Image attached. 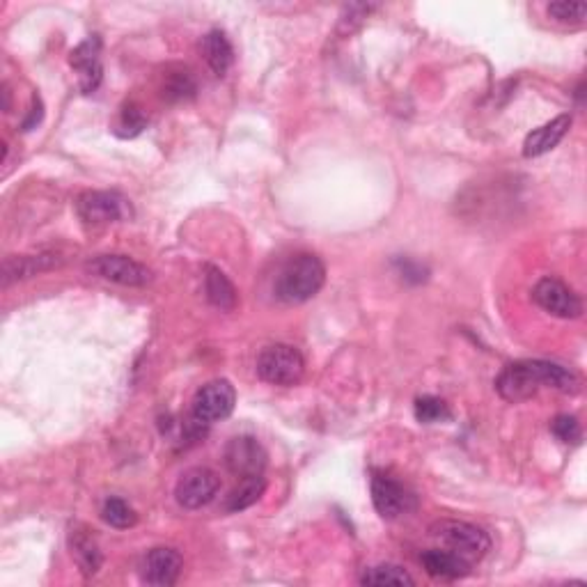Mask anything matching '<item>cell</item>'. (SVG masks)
<instances>
[{
    "mask_svg": "<svg viewBox=\"0 0 587 587\" xmlns=\"http://www.w3.org/2000/svg\"><path fill=\"white\" fill-rule=\"evenodd\" d=\"M542 388L574 395L581 388V379L569 367L551 363V360H519L507 365L496 379L498 395L507 402H526Z\"/></svg>",
    "mask_w": 587,
    "mask_h": 587,
    "instance_id": "6da1fadb",
    "label": "cell"
},
{
    "mask_svg": "<svg viewBox=\"0 0 587 587\" xmlns=\"http://www.w3.org/2000/svg\"><path fill=\"white\" fill-rule=\"evenodd\" d=\"M326 283V266L312 253H299L292 260H287L283 269L278 271L273 294L278 301L287 305H299L315 299L319 289Z\"/></svg>",
    "mask_w": 587,
    "mask_h": 587,
    "instance_id": "7a4b0ae2",
    "label": "cell"
},
{
    "mask_svg": "<svg viewBox=\"0 0 587 587\" xmlns=\"http://www.w3.org/2000/svg\"><path fill=\"white\" fill-rule=\"evenodd\" d=\"M429 535H432L436 542H441L443 549L457 553L459 558L468 560L471 565L477 560H482L491 549V537L487 535V532L468 521H457V519L436 521L434 526L429 528Z\"/></svg>",
    "mask_w": 587,
    "mask_h": 587,
    "instance_id": "3957f363",
    "label": "cell"
},
{
    "mask_svg": "<svg viewBox=\"0 0 587 587\" xmlns=\"http://www.w3.org/2000/svg\"><path fill=\"white\" fill-rule=\"evenodd\" d=\"M257 374L271 386H296L305 374V360L292 344H271L257 356Z\"/></svg>",
    "mask_w": 587,
    "mask_h": 587,
    "instance_id": "277c9868",
    "label": "cell"
},
{
    "mask_svg": "<svg viewBox=\"0 0 587 587\" xmlns=\"http://www.w3.org/2000/svg\"><path fill=\"white\" fill-rule=\"evenodd\" d=\"M76 211L78 218L85 225H92V228L117 221H129L133 216L131 202L115 191H88L78 195Z\"/></svg>",
    "mask_w": 587,
    "mask_h": 587,
    "instance_id": "5b68a950",
    "label": "cell"
},
{
    "mask_svg": "<svg viewBox=\"0 0 587 587\" xmlns=\"http://www.w3.org/2000/svg\"><path fill=\"white\" fill-rule=\"evenodd\" d=\"M370 487H372L374 510L379 512L381 519L395 521L399 519V516L416 510L418 505L416 493L406 489L402 482H397L395 477H390L388 473H379V471L374 473Z\"/></svg>",
    "mask_w": 587,
    "mask_h": 587,
    "instance_id": "8992f818",
    "label": "cell"
},
{
    "mask_svg": "<svg viewBox=\"0 0 587 587\" xmlns=\"http://www.w3.org/2000/svg\"><path fill=\"white\" fill-rule=\"evenodd\" d=\"M92 276L124 287H145L152 283V271L127 255H97L85 264Z\"/></svg>",
    "mask_w": 587,
    "mask_h": 587,
    "instance_id": "52a82bcc",
    "label": "cell"
},
{
    "mask_svg": "<svg viewBox=\"0 0 587 587\" xmlns=\"http://www.w3.org/2000/svg\"><path fill=\"white\" fill-rule=\"evenodd\" d=\"M237 404V390L228 379H214L202 386L193 397L191 416L214 425L218 420H225L234 411Z\"/></svg>",
    "mask_w": 587,
    "mask_h": 587,
    "instance_id": "ba28073f",
    "label": "cell"
},
{
    "mask_svg": "<svg viewBox=\"0 0 587 587\" xmlns=\"http://www.w3.org/2000/svg\"><path fill=\"white\" fill-rule=\"evenodd\" d=\"M532 301L544 312L560 319H578L583 315V301L574 289L558 278H542L532 287Z\"/></svg>",
    "mask_w": 587,
    "mask_h": 587,
    "instance_id": "9c48e42d",
    "label": "cell"
},
{
    "mask_svg": "<svg viewBox=\"0 0 587 587\" xmlns=\"http://www.w3.org/2000/svg\"><path fill=\"white\" fill-rule=\"evenodd\" d=\"M218 489H221V477L211 471V468L198 466L179 477L175 498L184 510H200V507L209 505L216 498Z\"/></svg>",
    "mask_w": 587,
    "mask_h": 587,
    "instance_id": "30bf717a",
    "label": "cell"
},
{
    "mask_svg": "<svg viewBox=\"0 0 587 587\" xmlns=\"http://www.w3.org/2000/svg\"><path fill=\"white\" fill-rule=\"evenodd\" d=\"M225 466L237 477L264 475L266 468V450L262 443L253 436H234L225 445Z\"/></svg>",
    "mask_w": 587,
    "mask_h": 587,
    "instance_id": "8fae6325",
    "label": "cell"
},
{
    "mask_svg": "<svg viewBox=\"0 0 587 587\" xmlns=\"http://www.w3.org/2000/svg\"><path fill=\"white\" fill-rule=\"evenodd\" d=\"M69 65L78 72V88L83 95H92L99 88L104 78V67H101V37L90 35L76 49L69 53Z\"/></svg>",
    "mask_w": 587,
    "mask_h": 587,
    "instance_id": "7c38bea8",
    "label": "cell"
},
{
    "mask_svg": "<svg viewBox=\"0 0 587 587\" xmlns=\"http://www.w3.org/2000/svg\"><path fill=\"white\" fill-rule=\"evenodd\" d=\"M184 560L179 551L168 549V546H159L145 555L143 569H140V578L147 585L154 587H170L177 583L179 574H182Z\"/></svg>",
    "mask_w": 587,
    "mask_h": 587,
    "instance_id": "4fadbf2b",
    "label": "cell"
},
{
    "mask_svg": "<svg viewBox=\"0 0 587 587\" xmlns=\"http://www.w3.org/2000/svg\"><path fill=\"white\" fill-rule=\"evenodd\" d=\"M69 549H72V558L76 562L78 571L85 578L97 576V571L104 565V555H101V549L97 544V539L92 537V532L76 523V526L69 528Z\"/></svg>",
    "mask_w": 587,
    "mask_h": 587,
    "instance_id": "5bb4252c",
    "label": "cell"
},
{
    "mask_svg": "<svg viewBox=\"0 0 587 587\" xmlns=\"http://www.w3.org/2000/svg\"><path fill=\"white\" fill-rule=\"evenodd\" d=\"M571 122H574L571 115L565 113L558 115L551 122H546L544 127L530 131L526 140H523V156H526V159H537V156H544L555 150V147L560 145V140L567 136Z\"/></svg>",
    "mask_w": 587,
    "mask_h": 587,
    "instance_id": "9a60e30c",
    "label": "cell"
},
{
    "mask_svg": "<svg viewBox=\"0 0 587 587\" xmlns=\"http://www.w3.org/2000/svg\"><path fill=\"white\" fill-rule=\"evenodd\" d=\"M422 569L427 571L432 578L438 581H459V578H466L471 574V562L459 558L457 553L448 549H432L420 555Z\"/></svg>",
    "mask_w": 587,
    "mask_h": 587,
    "instance_id": "2e32d148",
    "label": "cell"
},
{
    "mask_svg": "<svg viewBox=\"0 0 587 587\" xmlns=\"http://www.w3.org/2000/svg\"><path fill=\"white\" fill-rule=\"evenodd\" d=\"M62 260L56 253H39V255H23V257H7L3 262V287H10L17 280L33 278L37 273L51 271L60 266Z\"/></svg>",
    "mask_w": 587,
    "mask_h": 587,
    "instance_id": "e0dca14e",
    "label": "cell"
},
{
    "mask_svg": "<svg viewBox=\"0 0 587 587\" xmlns=\"http://www.w3.org/2000/svg\"><path fill=\"white\" fill-rule=\"evenodd\" d=\"M205 294L207 301L223 312H232L239 303L237 287L232 285V280L218 266L211 264L205 266Z\"/></svg>",
    "mask_w": 587,
    "mask_h": 587,
    "instance_id": "ac0fdd59",
    "label": "cell"
},
{
    "mask_svg": "<svg viewBox=\"0 0 587 587\" xmlns=\"http://www.w3.org/2000/svg\"><path fill=\"white\" fill-rule=\"evenodd\" d=\"M202 56H205L211 72L218 78L225 76L230 72L234 60L230 39L225 37L221 30H211V33H207L205 39H202Z\"/></svg>",
    "mask_w": 587,
    "mask_h": 587,
    "instance_id": "d6986e66",
    "label": "cell"
},
{
    "mask_svg": "<svg viewBox=\"0 0 587 587\" xmlns=\"http://www.w3.org/2000/svg\"><path fill=\"white\" fill-rule=\"evenodd\" d=\"M266 491V477L264 475H250L241 477L237 487L232 489L228 496V503H225V510L228 512H244L248 507H253L257 500L264 496Z\"/></svg>",
    "mask_w": 587,
    "mask_h": 587,
    "instance_id": "ffe728a7",
    "label": "cell"
},
{
    "mask_svg": "<svg viewBox=\"0 0 587 587\" xmlns=\"http://www.w3.org/2000/svg\"><path fill=\"white\" fill-rule=\"evenodd\" d=\"M360 583L374 585V587H383V585L404 587V585H416V578H413L409 571L399 565H377V567H370V569L363 571Z\"/></svg>",
    "mask_w": 587,
    "mask_h": 587,
    "instance_id": "44dd1931",
    "label": "cell"
},
{
    "mask_svg": "<svg viewBox=\"0 0 587 587\" xmlns=\"http://www.w3.org/2000/svg\"><path fill=\"white\" fill-rule=\"evenodd\" d=\"M101 519H104L111 528L127 530L136 526L138 514L133 512V507L124 503L122 498H108L104 507H101Z\"/></svg>",
    "mask_w": 587,
    "mask_h": 587,
    "instance_id": "7402d4cb",
    "label": "cell"
},
{
    "mask_svg": "<svg viewBox=\"0 0 587 587\" xmlns=\"http://www.w3.org/2000/svg\"><path fill=\"white\" fill-rule=\"evenodd\" d=\"M147 127V115L138 104H127L120 111L115 124V133L120 138H136Z\"/></svg>",
    "mask_w": 587,
    "mask_h": 587,
    "instance_id": "603a6c76",
    "label": "cell"
},
{
    "mask_svg": "<svg viewBox=\"0 0 587 587\" xmlns=\"http://www.w3.org/2000/svg\"><path fill=\"white\" fill-rule=\"evenodd\" d=\"M416 418L422 425H434V422L448 420L450 418V409L443 399L425 395L416 399Z\"/></svg>",
    "mask_w": 587,
    "mask_h": 587,
    "instance_id": "cb8c5ba5",
    "label": "cell"
},
{
    "mask_svg": "<svg viewBox=\"0 0 587 587\" xmlns=\"http://www.w3.org/2000/svg\"><path fill=\"white\" fill-rule=\"evenodd\" d=\"M195 81L189 72H177L166 78V85H163V97L170 101H182L191 99L195 95Z\"/></svg>",
    "mask_w": 587,
    "mask_h": 587,
    "instance_id": "d4e9b609",
    "label": "cell"
},
{
    "mask_svg": "<svg viewBox=\"0 0 587 587\" xmlns=\"http://www.w3.org/2000/svg\"><path fill=\"white\" fill-rule=\"evenodd\" d=\"M551 432L558 441L567 445H578L583 441L581 422H578L576 416H569V413H562V416H558L551 422Z\"/></svg>",
    "mask_w": 587,
    "mask_h": 587,
    "instance_id": "484cf974",
    "label": "cell"
},
{
    "mask_svg": "<svg viewBox=\"0 0 587 587\" xmlns=\"http://www.w3.org/2000/svg\"><path fill=\"white\" fill-rule=\"evenodd\" d=\"M546 12H549V17L558 23H569V26H578V23H583L587 17V5L585 3H567V0H562V3H551L546 7Z\"/></svg>",
    "mask_w": 587,
    "mask_h": 587,
    "instance_id": "4316f807",
    "label": "cell"
},
{
    "mask_svg": "<svg viewBox=\"0 0 587 587\" xmlns=\"http://www.w3.org/2000/svg\"><path fill=\"white\" fill-rule=\"evenodd\" d=\"M399 264V269H402V273H404V278L406 280H413V283H422V280H425V269H422V266H418V264H413V262H409V260H399L397 262Z\"/></svg>",
    "mask_w": 587,
    "mask_h": 587,
    "instance_id": "83f0119b",
    "label": "cell"
},
{
    "mask_svg": "<svg viewBox=\"0 0 587 587\" xmlns=\"http://www.w3.org/2000/svg\"><path fill=\"white\" fill-rule=\"evenodd\" d=\"M42 101H39V97H35V108H33V113H30V120L23 124V131H30L35 127V124H39L42 122Z\"/></svg>",
    "mask_w": 587,
    "mask_h": 587,
    "instance_id": "f1b7e54d",
    "label": "cell"
}]
</instances>
